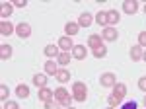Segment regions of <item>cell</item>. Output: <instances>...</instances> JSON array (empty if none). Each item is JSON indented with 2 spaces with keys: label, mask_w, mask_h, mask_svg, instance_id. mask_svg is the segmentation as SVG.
<instances>
[{
  "label": "cell",
  "mask_w": 146,
  "mask_h": 109,
  "mask_svg": "<svg viewBox=\"0 0 146 109\" xmlns=\"http://www.w3.org/2000/svg\"><path fill=\"white\" fill-rule=\"evenodd\" d=\"M37 98L41 99L43 103H47V101H53V98H55V92H53V90H49V88H41V90H39V94H37Z\"/></svg>",
  "instance_id": "obj_9"
},
{
  "label": "cell",
  "mask_w": 146,
  "mask_h": 109,
  "mask_svg": "<svg viewBox=\"0 0 146 109\" xmlns=\"http://www.w3.org/2000/svg\"><path fill=\"white\" fill-rule=\"evenodd\" d=\"M107 103H109V107H117V105H119L121 101L115 98V96H109V98H107Z\"/></svg>",
  "instance_id": "obj_29"
},
{
  "label": "cell",
  "mask_w": 146,
  "mask_h": 109,
  "mask_svg": "<svg viewBox=\"0 0 146 109\" xmlns=\"http://www.w3.org/2000/svg\"><path fill=\"white\" fill-rule=\"evenodd\" d=\"M138 88H140V90H142V92H146V76L138 78Z\"/></svg>",
  "instance_id": "obj_32"
},
{
  "label": "cell",
  "mask_w": 146,
  "mask_h": 109,
  "mask_svg": "<svg viewBox=\"0 0 146 109\" xmlns=\"http://www.w3.org/2000/svg\"><path fill=\"white\" fill-rule=\"evenodd\" d=\"M100 84L103 88H113L115 84H117V76L113 74V72H103L100 76Z\"/></svg>",
  "instance_id": "obj_4"
},
{
  "label": "cell",
  "mask_w": 146,
  "mask_h": 109,
  "mask_svg": "<svg viewBox=\"0 0 146 109\" xmlns=\"http://www.w3.org/2000/svg\"><path fill=\"white\" fill-rule=\"evenodd\" d=\"M138 45L144 49L146 47V31H142V33H138Z\"/></svg>",
  "instance_id": "obj_30"
},
{
  "label": "cell",
  "mask_w": 146,
  "mask_h": 109,
  "mask_svg": "<svg viewBox=\"0 0 146 109\" xmlns=\"http://www.w3.org/2000/svg\"><path fill=\"white\" fill-rule=\"evenodd\" d=\"M33 84L39 88V90H41V88H47V76L45 74H35L33 76Z\"/></svg>",
  "instance_id": "obj_23"
},
{
  "label": "cell",
  "mask_w": 146,
  "mask_h": 109,
  "mask_svg": "<svg viewBox=\"0 0 146 109\" xmlns=\"http://www.w3.org/2000/svg\"><path fill=\"white\" fill-rule=\"evenodd\" d=\"M45 54L49 56V58H55V56H58L60 54V49H58V45H47L45 47Z\"/></svg>",
  "instance_id": "obj_19"
},
{
  "label": "cell",
  "mask_w": 146,
  "mask_h": 109,
  "mask_svg": "<svg viewBox=\"0 0 146 109\" xmlns=\"http://www.w3.org/2000/svg\"><path fill=\"white\" fill-rule=\"evenodd\" d=\"M78 31H80L78 22H68L66 25H64V33H66L68 37H72V35H78Z\"/></svg>",
  "instance_id": "obj_14"
},
{
  "label": "cell",
  "mask_w": 146,
  "mask_h": 109,
  "mask_svg": "<svg viewBox=\"0 0 146 109\" xmlns=\"http://www.w3.org/2000/svg\"><path fill=\"white\" fill-rule=\"evenodd\" d=\"M94 22L98 23V25H101V27H107L109 25V22H107V12H98L94 16Z\"/></svg>",
  "instance_id": "obj_15"
},
{
  "label": "cell",
  "mask_w": 146,
  "mask_h": 109,
  "mask_svg": "<svg viewBox=\"0 0 146 109\" xmlns=\"http://www.w3.org/2000/svg\"><path fill=\"white\" fill-rule=\"evenodd\" d=\"M4 109H20V105H18L16 101H10V99H8V101L4 103Z\"/></svg>",
  "instance_id": "obj_31"
},
{
  "label": "cell",
  "mask_w": 146,
  "mask_h": 109,
  "mask_svg": "<svg viewBox=\"0 0 146 109\" xmlns=\"http://www.w3.org/2000/svg\"><path fill=\"white\" fill-rule=\"evenodd\" d=\"M101 45H103V39H101L100 33H92L90 37H88V47H90V49H98Z\"/></svg>",
  "instance_id": "obj_12"
},
{
  "label": "cell",
  "mask_w": 146,
  "mask_h": 109,
  "mask_svg": "<svg viewBox=\"0 0 146 109\" xmlns=\"http://www.w3.org/2000/svg\"><path fill=\"white\" fill-rule=\"evenodd\" d=\"M144 14H146V4H144Z\"/></svg>",
  "instance_id": "obj_38"
},
{
  "label": "cell",
  "mask_w": 146,
  "mask_h": 109,
  "mask_svg": "<svg viewBox=\"0 0 146 109\" xmlns=\"http://www.w3.org/2000/svg\"><path fill=\"white\" fill-rule=\"evenodd\" d=\"M92 54L96 56V58H103L105 54H107V49H105V45H101L98 49H92Z\"/></svg>",
  "instance_id": "obj_26"
},
{
  "label": "cell",
  "mask_w": 146,
  "mask_h": 109,
  "mask_svg": "<svg viewBox=\"0 0 146 109\" xmlns=\"http://www.w3.org/2000/svg\"><path fill=\"white\" fill-rule=\"evenodd\" d=\"M45 72L51 74V76H55L56 72H58V62H55L53 58H49V60L45 62Z\"/></svg>",
  "instance_id": "obj_18"
},
{
  "label": "cell",
  "mask_w": 146,
  "mask_h": 109,
  "mask_svg": "<svg viewBox=\"0 0 146 109\" xmlns=\"http://www.w3.org/2000/svg\"><path fill=\"white\" fill-rule=\"evenodd\" d=\"M12 56V47L10 45H0V58L2 60H8Z\"/></svg>",
  "instance_id": "obj_25"
},
{
  "label": "cell",
  "mask_w": 146,
  "mask_h": 109,
  "mask_svg": "<svg viewBox=\"0 0 146 109\" xmlns=\"http://www.w3.org/2000/svg\"><path fill=\"white\" fill-rule=\"evenodd\" d=\"M142 54H144V49H142L140 45H133V47H131V58H133L135 62L142 58Z\"/></svg>",
  "instance_id": "obj_16"
},
{
  "label": "cell",
  "mask_w": 146,
  "mask_h": 109,
  "mask_svg": "<svg viewBox=\"0 0 146 109\" xmlns=\"http://www.w3.org/2000/svg\"><path fill=\"white\" fill-rule=\"evenodd\" d=\"M66 109H74V107H66Z\"/></svg>",
  "instance_id": "obj_39"
},
{
  "label": "cell",
  "mask_w": 146,
  "mask_h": 109,
  "mask_svg": "<svg viewBox=\"0 0 146 109\" xmlns=\"http://www.w3.org/2000/svg\"><path fill=\"white\" fill-rule=\"evenodd\" d=\"M117 37H119V31H117L113 25L103 27V31H101V39H103V41H109V43H113V41H117Z\"/></svg>",
  "instance_id": "obj_3"
},
{
  "label": "cell",
  "mask_w": 146,
  "mask_h": 109,
  "mask_svg": "<svg viewBox=\"0 0 146 109\" xmlns=\"http://www.w3.org/2000/svg\"><path fill=\"white\" fill-rule=\"evenodd\" d=\"M16 96H20L22 99L29 98V88L25 86V84H18V88H16Z\"/></svg>",
  "instance_id": "obj_24"
},
{
  "label": "cell",
  "mask_w": 146,
  "mask_h": 109,
  "mask_svg": "<svg viewBox=\"0 0 146 109\" xmlns=\"http://www.w3.org/2000/svg\"><path fill=\"white\" fill-rule=\"evenodd\" d=\"M142 60L146 62V49H144V54H142Z\"/></svg>",
  "instance_id": "obj_35"
},
{
  "label": "cell",
  "mask_w": 146,
  "mask_h": 109,
  "mask_svg": "<svg viewBox=\"0 0 146 109\" xmlns=\"http://www.w3.org/2000/svg\"><path fill=\"white\" fill-rule=\"evenodd\" d=\"M70 58H72V54H70V53H64V51H60V54L56 56V62H58L60 66H66L68 62H70Z\"/></svg>",
  "instance_id": "obj_22"
},
{
  "label": "cell",
  "mask_w": 146,
  "mask_h": 109,
  "mask_svg": "<svg viewBox=\"0 0 146 109\" xmlns=\"http://www.w3.org/2000/svg\"><path fill=\"white\" fill-rule=\"evenodd\" d=\"M111 96H115L119 101H123L125 96H127V86H125V84H121V82H117V84L113 86V94H111Z\"/></svg>",
  "instance_id": "obj_6"
},
{
  "label": "cell",
  "mask_w": 146,
  "mask_h": 109,
  "mask_svg": "<svg viewBox=\"0 0 146 109\" xmlns=\"http://www.w3.org/2000/svg\"><path fill=\"white\" fill-rule=\"evenodd\" d=\"M121 109H136V101H127V103H123Z\"/></svg>",
  "instance_id": "obj_33"
},
{
  "label": "cell",
  "mask_w": 146,
  "mask_h": 109,
  "mask_svg": "<svg viewBox=\"0 0 146 109\" xmlns=\"http://www.w3.org/2000/svg\"><path fill=\"white\" fill-rule=\"evenodd\" d=\"M12 2H14V6H18V8H25V6H27L25 0H12Z\"/></svg>",
  "instance_id": "obj_34"
},
{
  "label": "cell",
  "mask_w": 146,
  "mask_h": 109,
  "mask_svg": "<svg viewBox=\"0 0 146 109\" xmlns=\"http://www.w3.org/2000/svg\"><path fill=\"white\" fill-rule=\"evenodd\" d=\"M58 49H62L64 53H68V51H72V49H74V43H72V39H70L68 35H64V37H60V39H58Z\"/></svg>",
  "instance_id": "obj_10"
},
{
  "label": "cell",
  "mask_w": 146,
  "mask_h": 109,
  "mask_svg": "<svg viewBox=\"0 0 146 109\" xmlns=\"http://www.w3.org/2000/svg\"><path fill=\"white\" fill-rule=\"evenodd\" d=\"M16 35H18L20 39H27V37L31 35V25L25 23V22L18 23V25H16Z\"/></svg>",
  "instance_id": "obj_5"
},
{
  "label": "cell",
  "mask_w": 146,
  "mask_h": 109,
  "mask_svg": "<svg viewBox=\"0 0 146 109\" xmlns=\"http://www.w3.org/2000/svg\"><path fill=\"white\" fill-rule=\"evenodd\" d=\"M45 109H60V103H58V101H55V99H53V101H47V103H45Z\"/></svg>",
  "instance_id": "obj_28"
},
{
  "label": "cell",
  "mask_w": 146,
  "mask_h": 109,
  "mask_svg": "<svg viewBox=\"0 0 146 109\" xmlns=\"http://www.w3.org/2000/svg\"><path fill=\"white\" fill-rule=\"evenodd\" d=\"M8 96H10V90H8V88L2 84V86H0V99L6 103V101H8Z\"/></svg>",
  "instance_id": "obj_27"
},
{
  "label": "cell",
  "mask_w": 146,
  "mask_h": 109,
  "mask_svg": "<svg viewBox=\"0 0 146 109\" xmlns=\"http://www.w3.org/2000/svg\"><path fill=\"white\" fill-rule=\"evenodd\" d=\"M70 94H72V98L76 101H86V98H88V86L84 82H74Z\"/></svg>",
  "instance_id": "obj_2"
},
{
  "label": "cell",
  "mask_w": 146,
  "mask_h": 109,
  "mask_svg": "<svg viewBox=\"0 0 146 109\" xmlns=\"http://www.w3.org/2000/svg\"><path fill=\"white\" fill-rule=\"evenodd\" d=\"M136 10H138V2H136V0H125L123 2V12L125 14L133 16V14H136Z\"/></svg>",
  "instance_id": "obj_8"
},
{
  "label": "cell",
  "mask_w": 146,
  "mask_h": 109,
  "mask_svg": "<svg viewBox=\"0 0 146 109\" xmlns=\"http://www.w3.org/2000/svg\"><path fill=\"white\" fill-rule=\"evenodd\" d=\"M14 10V4L10 2H2V6H0V18H8Z\"/></svg>",
  "instance_id": "obj_21"
},
{
  "label": "cell",
  "mask_w": 146,
  "mask_h": 109,
  "mask_svg": "<svg viewBox=\"0 0 146 109\" xmlns=\"http://www.w3.org/2000/svg\"><path fill=\"white\" fill-rule=\"evenodd\" d=\"M14 25H12L10 22H6V20H2L0 22V35H4V37H8V35H12L14 33Z\"/></svg>",
  "instance_id": "obj_13"
},
{
  "label": "cell",
  "mask_w": 146,
  "mask_h": 109,
  "mask_svg": "<svg viewBox=\"0 0 146 109\" xmlns=\"http://www.w3.org/2000/svg\"><path fill=\"white\" fill-rule=\"evenodd\" d=\"M105 109H115V107H105Z\"/></svg>",
  "instance_id": "obj_37"
},
{
  "label": "cell",
  "mask_w": 146,
  "mask_h": 109,
  "mask_svg": "<svg viewBox=\"0 0 146 109\" xmlns=\"http://www.w3.org/2000/svg\"><path fill=\"white\" fill-rule=\"evenodd\" d=\"M56 82H60V84H64V82H68L70 80V72H68V68H58V72L55 74Z\"/></svg>",
  "instance_id": "obj_17"
},
{
  "label": "cell",
  "mask_w": 146,
  "mask_h": 109,
  "mask_svg": "<svg viewBox=\"0 0 146 109\" xmlns=\"http://www.w3.org/2000/svg\"><path fill=\"white\" fill-rule=\"evenodd\" d=\"M119 20H121V16H119V12H117V10H109V12H107V22H109V25L115 27V25L119 23Z\"/></svg>",
  "instance_id": "obj_20"
},
{
  "label": "cell",
  "mask_w": 146,
  "mask_h": 109,
  "mask_svg": "<svg viewBox=\"0 0 146 109\" xmlns=\"http://www.w3.org/2000/svg\"><path fill=\"white\" fill-rule=\"evenodd\" d=\"M72 56H74L76 60H84V58L88 56V49H86L84 45H74V49H72Z\"/></svg>",
  "instance_id": "obj_7"
},
{
  "label": "cell",
  "mask_w": 146,
  "mask_h": 109,
  "mask_svg": "<svg viewBox=\"0 0 146 109\" xmlns=\"http://www.w3.org/2000/svg\"><path fill=\"white\" fill-rule=\"evenodd\" d=\"M144 107H146V96H144Z\"/></svg>",
  "instance_id": "obj_36"
},
{
  "label": "cell",
  "mask_w": 146,
  "mask_h": 109,
  "mask_svg": "<svg viewBox=\"0 0 146 109\" xmlns=\"http://www.w3.org/2000/svg\"><path fill=\"white\" fill-rule=\"evenodd\" d=\"M72 94H68V90L66 88H56L55 90V101H58V103H60V105H62V107L66 109V107H70V103H72Z\"/></svg>",
  "instance_id": "obj_1"
},
{
  "label": "cell",
  "mask_w": 146,
  "mask_h": 109,
  "mask_svg": "<svg viewBox=\"0 0 146 109\" xmlns=\"http://www.w3.org/2000/svg\"><path fill=\"white\" fill-rule=\"evenodd\" d=\"M92 23H94V16H92L90 12L80 14V18H78V25H80V27H90Z\"/></svg>",
  "instance_id": "obj_11"
}]
</instances>
